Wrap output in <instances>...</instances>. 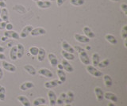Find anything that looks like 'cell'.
Listing matches in <instances>:
<instances>
[{
    "label": "cell",
    "instance_id": "1",
    "mask_svg": "<svg viewBox=\"0 0 127 106\" xmlns=\"http://www.w3.org/2000/svg\"><path fill=\"white\" fill-rule=\"evenodd\" d=\"M74 49H75L79 52V60L80 61L83 63L84 65H89L90 63H91V60L89 59V56L87 53L86 52V51L84 49H83L80 47H78V46H75Z\"/></svg>",
    "mask_w": 127,
    "mask_h": 106
},
{
    "label": "cell",
    "instance_id": "2",
    "mask_svg": "<svg viewBox=\"0 0 127 106\" xmlns=\"http://www.w3.org/2000/svg\"><path fill=\"white\" fill-rule=\"evenodd\" d=\"M87 71L90 74H91L92 76L94 77H101L102 75V73L100 70H98L95 66H91V65H87V67H86Z\"/></svg>",
    "mask_w": 127,
    "mask_h": 106
},
{
    "label": "cell",
    "instance_id": "3",
    "mask_svg": "<svg viewBox=\"0 0 127 106\" xmlns=\"http://www.w3.org/2000/svg\"><path fill=\"white\" fill-rule=\"evenodd\" d=\"M2 67L5 70H6L7 71H9V72H13L14 73V72L16 71V70H17L16 66L14 64H10V63L7 62L6 60H2Z\"/></svg>",
    "mask_w": 127,
    "mask_h": 106
},
{
    "label": "cell",
    "instance_id": "4",
    "mask_svg": "<svg viewBox=\"0 0 127 106\" xmlns=\"http://www.w3.org/2000/svg\"><path fill=\"white\" fill-rule=\"evenodd\" d=\"M45 33H46V30L44 28H41V27H37V28L33 29L30 33V34L32 37L41 36V35H45Z\"/></svg>",
    "mask_w": 127,
    "mask_h": 106
},
{
    "label": "cell",
    "instance_id": "5",
    "mask_svg": "<svg viewBox=\"0 0 127 106\" xmlns=\"http://www.w3.org/2000/svg\"><path fill=\"white\" fill-rule=\"evenodd\" d=\"M61 64L63 66L64 70H65L68 73H72L74 71V68L72 65H71L70 63L68 62V60H65V59H63L61 60Z\"/></svg>",
    "mask_w": 127,
    "mask_h": 106
},
{
    "label": "cell",
    "instance_id": "6",
    "mask_svg": "<svg viewBox=\"0 0 127 106\" xmlns=\"http://www.w3.org/2000/svg\"><path fill=\"white\" fill-rule=\"evenodd\" d=\"M36 4L40 9H49L52 6V2L50 1H46V0H39L36 2Z\"/></svg>",
    "mask_w": 127,
    "mask_h": 106
},
{
    "label": "cell",
    "instance_id": "7",
    "mask_svg": "<svg viewBox=\"0 0 127 106\" xmlns=\"http://www.w3.org/2000/svg\"><path fill=\"white\" fill-rule=\"evenodd\" d=\"M61 84H62V82L60 81V80L55 79V80H52V81L46 82L45 83V87L47 88V89H53V88L57 87V85H61Z\"/></svg>",
    "mask_w": 127,
    "mask_h": 106
},
{
    "label": "cell",
    "instance_id": "8",
    "mask_svg": "<svg viewBox=\"0 0 127 106\" xmlns=\"http://www.w3.org/2000/svg\"><path fill=\"white\" fill-rule=\"evenodd\" d=\"M61 47L64 51H65V52H70V53H72L74 54L75 52V51L74 49V48L72 46H71L69 43H67L66 41H62V44H61Z\"/></svg>",
    "mask_w": 127,
    "mask_h": 106
},
{
    "label": "cell",
    "instance_id": "9",
    "mask_svg": "<svg viewBox=\"0 0 127 106\" xmlns=\"http://www.w3.org/2000/svg\"><path fill=\"white\" fill-rule=\"evenodd\" d=\"M74 37L75 40L79 43H82V44H87V43H89L91 41V39L87 37L84 35H81L79 33H75Z\"/></svg>",
    "mask_w": 127,
    "mask_h": 106
},
{
    "label": "cell",
    "instance_id": "10",
    "mask_svg": "<svg viewBox=\"0 0 127 106\" xmlns=\"http://www.w3.org/2000/svg\"><path fill=\"white\" fill-rule=\"evenodd\" d=\"M4 36L7 38H13L15 40H18L20 38L19 34L14 30H6V32L4 33Z\"/></svg>",
    "mask_w": 127,
    "mask_h": 106
},
{
    "label": "cell",
    "instance_id": "11",
    "mask_svg": "<svg viewBox=\"0 0 127 106\" xmlns=\"http://www.w3.org/2000/svg\"><path fill=\"white\" fill-rule=\"evenodd\" d=\"M48 97H49V103L51 106H54L57 103V95H56L55 92L53 90H49L48 92Z\"/></svg>",
    "mask_w": 127,
    "mask_h": 106
},
{
    "label": "cell",
    "instance_id": "12",
    "mask_svg": "<svg viewBox=\"0 0 127 106\" xmlns=\"http://www.w3.org/2000/svg\"><path fill=\"white\" fill-rule=\"evenodd\" d=\"M33 29V26H31V25H26V26H25L22 29V32L20 33L19 37H21V38H26L28 36V35L30 34V33L31 32V30Z\"/></svg>",
    "mask_w": 127,
    "mask_h": 106
},
{
    "label": "cell",
    "instance_id": "13",
    "mask_svg": "<svg viewBox=\"0 0 127 106\" xmlns=\"http://www.w3.org/2000/svg\"><path fill=\"white\" fill-rule=\"evenodd\" d=\"M48 59L50 62V64L53 67H56L58 64V59L56 56V55L53 53H49L48 55Z\"/></svg>",
    "mask_w": 127,
    "mask_h": 106
},
{
    "label": "cell",
    "instance_id": "14",
    "mask_svg": "<svg viewBox=\"0 0 127 106\" xmlns=\"http://www.w3.org/2000/svg\"><path fill=\"white\" fill-rule=\"evenodd\" d=\"M38 74H41L42 76H45L46 78H53V74L51 71L50 70L47 69V68H41L38 70Z\"/></svg>",
    "mask_w": 127,
    "mask_h": 106
},
{
    "label": "cell",
    "instance_id": "15",
    "mask_svg": "<svg viewBox=\"0 0 127 106\" xmlns=\"http://www.w3.org/2000/svg\"><path fill=\"white\" fill-rule=\"evenodd\" d=\"M0 18H2V21L8 22L9 21V11L6 8L1 9V14H0Z\"/></svg>",
    "mask_w": 127,
    "mask_h": 106
},
{
    "label": "cell",
    "instance_id": "16",
    "mask_svg": "<svg viewBox=\"0 0 127 106\" xmlns=\"http://www.w3.org/2000/svg\"><path fill=\"white\" fill-rule=\"evenodd\" d=\"M83 33H84V36H86L87 37H88L89 39L95 37V33L92 32V30H91L88 26H84V27H83Z\"/></svg>",
    "mask_w": 127,
    "mask_h": 106
},
{
    "label": "cell",
    "instance_id": "17",
    "mask_svg": "<svg viewBox=\"0 0 127 106\" xmlns=\"http://www.w3.org/2000/svg\"><path fill=\"white\" fill-rule=\"evenodd\" d=\"M95 95H96L97 100L98 101H101L103 100V98H104V93H103L102 89L100 87H95Z\"/></svg>",
    "mask_w": 127,
    "mask_h": 106
},
{
    "label": "cell",
    "instance_id": "18",
    "mask_svg": "<svg viewBox=\"0 0 127 106\" xmlns=\"http://www.w3.org/2000/svg\"><path fill=\"white\" fill-rule=\"evenodd\" d=\"M33 87H34V84L32 82H23V83L20 85V89L22 90V91H26V90L30 89Z\"/></svg>",
    "mask_w": 127,
    "mask_h": 106
},
{
    "label": "cell",
    "instance_id": "19",
    "mask_svg": "<svg viewBox=\"0 0 127 106\" xmlns=\"http://www.w3.org/2000/svg\"><path fill=\"white\" fill-rule=\"evenodd\" d=\"M24 70H26V71L30 74V75H36L37 74V70H36V69L33 67V66L31 65H25L23 66Z\"/></svg>",
    "mask_w": 127,
    "mask_h": 106
},
{
    "label": "cell",
    "instance_id": "20",
    "mask_svg": "<svg viewBox=\"0 0 127 106\" xmlns=\"http://www.w3.org/2000/svg\"><path fill=\"white\" fill-rule=\"evenodd\" d=\"M104 98L107 100H110L112 102H117L118 101V97L114 93H110V92H106L104 93Z\"/></svg>",
    "mask_w": 127,
    "mask_h": 106
},
{
    "label": "cell",
    "instance_id": "21",
    "mask_svg": "<svg viewBox=\"0 0 127 106\" xmlns=\"http://www.w3.org/2000/svg\"><path fill=\"white\" fill-rule=\"evenodd\" d=\"M25 54V48L22 44H18L17 46V56L18 59H22Z\"/></svg>",
    "mask_w": 127,
    "mask_h": 106
},
{
    "label": "cell",
    "instance_id": "22",
    "mask_svg": "<svg viewBox=\"0 0 127 106\" xmlns=\"http://www.w3.org/2000/svg\"><path fill=\"white\" fill-rule=\"evenodd\" d=\"M103 81H104L105 85L107 88H110L113 85V80L111 77L109 75V74H105L104 77H103Z\"/></svg>",
    "mask_w": 127,
    "mask_h": 106
},
{
    "label": "cell",
    "instance_id": "23",
    "mask_svg": "<svg viewBox=\"0 0 127 106\" xmlns=\"http://www.w3.org/2000/svg\"><path fill=\"white\" fill-rule=\"evenodd\" d=\"M57 76L59 77V80L61 81L62 83L66 82L67 79V75H66V73L64 71V70H58L57 71Z\"/></svg>",
    "mask_w": 127,
    "mask_h": 106
},
{
    "label": "cell",
    "instance_id": "24",
    "mask_svg": "<svg viewBox=\"0 0 127 106\" xmlns=\"http://www.w3.org/2000/svg\"><path fill=\"white\" fill-rule=\"evenodd\" d=\"M18 100L21 102L22 105L23 106H30V102L29 101V99L26 97V96H24V95H20L18 97Z\"/></svg>",
    "mask_w": 127,
    "mask_h": 106
},
{
    "label": "cell",
    "instance_id": "25",
    "mask_svg": "<svg viewBox=\"0 0 127 106\" xmlns=\"http://www.w3.org/2000/svg\"><path fill=\"white\" fill-rule=\"evenodd\" d=\"M10 57L12 60H17L18 56H17V46H13L10 51Z\"/></svg>",
    "mask_w": 127,
    "mask_h": 106
},
{
    "label": "cell",
    "instance_id": "26",
    "mask_svg": "<svg viewBox=\"0 0 127 106\" xmlns=\"http://www.w3.org/2000/svg\"><path fill=\"white\" fill-rule=\"evenodd\" d=\"M45 55H46V52L45 50L43 48H40L39 51H38V54H37V60L39 62H43L45 60Z\"/></svg>",
    "mask_w": 127,
    "mask_h": 106
},
{
    "label": "cell",
    "instance_id": "27",
    "mask_svg": "<svg viewBox=\"0 0 127 106\" xmlns=\"http://www.w3.org/2000/svg\"><path fill=\"white\" fill-rule=\"evenodd\" d=\"M105 38H106V40L110 43V44H113V45L117 44L118 40H117L116 37H115L114 36H113V35H111V34H106Z\"/></svg>",
    "mask_w": 127,
    "mask_h": 106
},
{
    "label": "cell",
    "instance_id": "28",
    "mask_svg": "<svg viewBox=\"0 0 127 106\" xmlns=\"http://www.w3.org/2000/svg\"><path fill=\"white\" fill-rule=\"evenodd\" d=\"M61 55L63 56L64 59H65L67 60H75V56L72 53L67 52H65V51L63 50L61 52Z\"/></svg>",
    "mask_w": 127,
    "mask_h": 106
},
{
    "label": "cell",
    "instance_id": "29",
    "mask_svg": "<svg viewBox=\"0 0 127 106\" xmlns=\"http://www.w3.org/2000/svg\"><path fill=\"white\" fill-rule=\"evenodd\" d=\"M74 97H75L74 93L72 91H68V92H67V93L66 94V98H65V101L64 102L66 104H71V102L73 101Z\"/></svg>",
    "mask_w": 127,
    "mask_h": 106
},
{
    "label": "cell",
    "instance_id": "30",
    "mask_svg": "<svg viewBox=\"0 0 127 106\" xmlns=\"http://www.w3.org/2000/svg\"><path fill=\"white\" fill-rule=\"evenodd\" d=\"M100 62V56L98 53H93L92 54V64L94 66H98V63Z\"/></svg>",
    "mask_w": 127,
    "mask_h": 106
},
{
    "label": "cell",
    "instance_id": "31",
    "mask_svg": "<svg viewBox=\"0 0 127 106\" xmlns=\"http://www.w3.org/2000/svg\"><path fill=\"white\" fill-rule=\"evenodd\" d=\"M46 100L43 97H37L33 101V105L34 106H37V105H41L45 104Z\"/></svg>",
    "mask_w": 127,
    "mask_h": 106
},
{
    "label": "cell",
    "instance_id": "32",
    "mask_svg": "<svg viewBox=\"0 0 127 106\" xmlns=\"http://www.w3.org/2000/svg\"><path fill=\"white\" fill-rule=\"evenodd\" d=\"M70 3L75 6H80L85 3V0H70Z\"/></svg>",
    "mask_w": 127,
    "mask_h": 106
},
{
    "label": "cell",
    "instance_id": "33",
    "mask_svg": "<svg viewBox=\"0 0 127 106\" xmlns=\"http://www.w3.org/2000/svg\"><path fill=\"white\" fill-rule=\"evenodd\" d=\"M65 98H66V93H62L61 95L59 96V97L57 99V103H56V104L60 105H63L64 102L65 101Z\"/></svg>",
    "mask_w": 127,
    "mask_h": 106
},
{
    "label": "cell",
    "instance_id": "34",
    "mask_svg": "<svg viewBox=\"0 0 127 106\" xmlns=\"http://www.w3.org/2000/svg\"><path fill=\"white\" fill-rule=\"evenodd\" d=\"M109 64H110V60L108 59H106V60H102V62H99L98 66L99 68H106L109 66Z\"/></svg>",
    "mask_w": 127,
    "mask_h": 106
},
{
    "label": "cell",
    "instance_id": "35",
    "mask_svg": "<svg viewBox=\"0 0 127 106\" xmlns=\"http://www.w3.org/2000/svg\"><path fill=\"white\" fill-rule=\"evenodd\" d=\"M6 99V89L4 86L0 85V101H5Z\"/></svg>",
    "mask_w": 127,
    "mask_h": 106
},
{
    "label": "cell",
    "instance_id": "36",
    "mask_svg": "<svg viewBox=\"0 0 127 106\" xmlns=\"http://www.w3.org/2000/svg\"><path fill=\"white\" fill-rule=\"evenodd\" d=\"M121 37H122V39H126L127 37V25H125L122 27L121 29Z\"/></svg>",
    "mask_w": 127,
    "mask_h": 106
},
{
    "label": "cell",
    "instance_id": "37",
    "mask_svg": "<svg viewBox=\"0 0 127 106\" xmlns=\"http://www.w3.org/2000/svg\"><path fill=\"white\" fill-rule=\"evenodd\" d=\"M38 51H39V48H37V47H31V48H30L29 52L31 55H33V56H37Z\"/></svg>",
    "mask_w": 127,
    "mask_h": 106
},
{
    "label": "cell",
    "instance_id": "38",
    "mask_svg": "<svg viewBox=\"0 0 127 106\" xmlns=\"http://www.w3.org/2000/svg\"><path fill=\"white\" fill-rule=\"evenodd\" d=\"M120 7H121L122 11L125 14V15H127V5L126 3H122V4H121Z\"/></svg>",
    "mask_w": 127,
    "mask_h": 106
},
{
    "label": "cell",
    "instance_id": "39",
    "mask_svg": "<svg viewBox=\"0 0 127 106\" xmlns=\"http://www.w3.org/2000/svg\"><path fill=\"white\" fill-rule=\"evenodd\" d=\"M6 24H7V22H6V21H1V22H0V30L5 29Z\"/></svg>",
    "mask_w": 127,
    "mask_h": 106
},
{
    "label": "cell",
    "instance_id": "40",
    "mask_svg": "<svg viewBox=\"0 0 127 106\" xmlns=\"http://www.w3.org/2000/svg\"><path fill=\"white\" fill-rule=\"evenodd\" d=\"M65 1H66V0H57V6L61 7L64 4V3L65 2Z\"/></svg>",
    "mask_w": 127,
    "mask_h": 106
},
{
    "label": "cell",
    "instance_id": "41",
    "mask_svg": "<svg viewBox=\"0 0 127 106\" xmlns=\"http://www.w3.org/2000/svg\"><path fill=\"white\" fill-rule=\"evenodd\" d=\"M0 8H6V3L3 0H0Z\"/></svg>",
    "mask_w": 127,
    "mask_h": 106
},
{
    "label": "cell",
    "instance_id": "42",
    "mask_svg": "<svg viewBox=\"0 0 127 106\" xmlns=\"http://www.w3.org/2000/svg\"><path fill=\"white\" fill-rule=\"evenodd\" d=\"M6 29V30H13V25L10 24V23H7Z\"/></svg>",
    "mask_w": 127,
    "mask_h": 106
},
{
    "label": "cell",
    "instance_id": "43",
    "mask_svg": "<svg viewBox=\"0 0 127 106\" xmlns=\"http://www.w3.org/2000/svg\"><path fill=\"white\" fill-rule=\"evenodd\" d=\"M6 56L3 53H0V60H5Z\"/></svg>",
    "mask_w": 127,
    "mask_h": 106
},
{
    "label": "cell",
    "instance_id": "44",
    "mask_svg": "<svg viewBox=\"0 0 127 106\" xmlns=\"http://www.w3.org/2000/svg\"><path fill=\"white\" fill-rule=\"evenodd\" d=\"M2 78H3V71H2V69L0 67V80H1Z\"/></svg>",
    "mask_w": 127,
    "mask_h": 106
},
{
    "label": "cell",
    "instance_id": "45",
    "mask_svg": "<svg viewBox=\"0 0 127 106\" xmlns=\"http://www.w3.org/2000/svg\"><path fill=\"white\" fill-rule=\"evenodd\" d=\"M4 52H5V48L0 45V53H3Z\"/></svg>",
    "mask_w": 127,
    "mask_h": 106
},
{
    "label": "cell",
    "instance_id": "46",
    "mask_svg": "<svg viewBox=\"0 0 127 106\" xmlns=\"http://www.w3.org/2000/svg\"><path fill=\"white\" fill-rule=\"evenodd\" d=\"M57 68H58V70H64V68H63V66H62V64H57Z\"/></svg>",
    "mask_w": 127,
    "mask_h": 106
},
{
    "label": "cell",
    "instance_id": "47",
    "mask_svg": "<svg viewBox=\"0 0 127 106\" xmlns=\"http://www.w3.org/2000/svg\"><path fill=\"white\" fill-rule=\"evenodd\" d=\"M108 106H116V105H115L114 103H113V102H110L108 104Z\"/></svg>",
    "mask_w": 127,
    "mask_h": 106
},
{
    "label": "cell",
    "instance_id": "48",
    "mask_svg": "<svg viewBox=\"0 0 127 106\" xmlns=\"http://www.w3.org/2000/svg\"><path fill=\"white\" fill-rule=\"evenodd\" d=\"M124 46H125V48H127V42H126V39H125V41H124Z\"/></svg>",
    "mask_w": 127,
    "mask_h": 106
},
{
    "label": "cell",
    "instance_id": "49",
    "mask_svg": "<svg viewBox=\"0 0 127 106\" xmlns=\"http://www.w3.org/2000/svg\"><path fill=\"white\" fill-rule=\"evenodd\" d=\"M6 39H7V37H6L5 36H4V37L2 38V41H5L6 40Z\"/></svg>",
    "mask_w": 127,
    "mask_h": 106
},
{
    "label": "cell",
    "instance_id": "50",
    "mask_svg": "<svg viewBox=\"0 0 127 106\" xmlns=\"http://www.w3.org/2000/svg\"><path fill=\"white\" fill-rule=\"evenodd\" d=\"M110 1L114 2H119V1H121V0H110Z\"/></svg>",
    "mask_w": 127,
    "mask_h": 106
},
{
    "label": "cell",
    "instance_id": "51",
    "mask_svg": "<svg viewBox=\"0 0 127 106\" xmlns=\"http://www.w3.org/2000/svg\"><path fill=\"white\" fill-rule=\"evenodd\" d=\"M65 106H71V104H66Z\"/></svg>",
    "mask_w": 127,
    "mask_h": 106
},
{
    "label": "cell",
    "instance_id": "52",
    "mask_svg": "<svg viewBox=\"0 0 127 106\" xmlns=\"http://www.w3.org/2000/svg\"><path fill=\"white\" fill-rule=\"evenodd\" d=\"M37 106H49V105H37Z\"/></svg>",
    "mask_w": 127,
    "mask_h": 106
},
{
    "label": "cell",
    "instance_id": "53",
    "mask_svg": "<svg viewBox=\"0 0 127 106\" xmlns=\"http://www.w3.org/2000/svg\"><path fill=\"white\" fill-rule=\"evenodd\" d=\"M49 1H50V2H53V1H56V0H49Z\"/></svg>",
    "mask_w": 127,
    "mask_h": 106
},
{
    "label": "cell",
    "instance_id": "54",
    "mask_svg": "<svg viewBox=\"0 0 127 106\" xmlns=\"http://www.w3.org/2000/svg\"><path fill=\"white\" fill-rule=\"evenodd\" d=\"M33 1H34V2H37V1H39V0H33Z\"/></svg>",
    "mask_w": 127,
    "mask_h": 106
},
{
    "label": "cell",
    "instance_id": "55",
    "mask_svg": "<svg viewBox=\"0 0 127 106\" xmlns=\"http://www.w3.org/2000/svg\"><path fill=\"white\" fill-rule=\"evenodd\" d=\"M1 21H2V18H0V22H1Z\"/></svg>",
    "mask_w": 127,
    "mask_h": 106
},
{
    "label": "cell",
    "instance_id": "56",
    "mask_svg": "<svg viewBox=\"0 0 127 106\" xmlns=\"http://www.w3.org/2000/svg\"><path fill=\"white\" fill-rule=\"evenodd\" d=\"M1 9H2V8H0V14H1Z\"/></svg>",
    "mask_w": 127,
    "mask_h": 106
}]
</instances>
